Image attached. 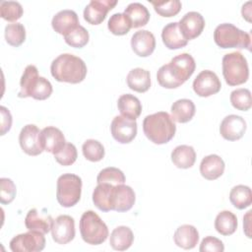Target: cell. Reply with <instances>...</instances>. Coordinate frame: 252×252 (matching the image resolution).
<instances>
[{
    "mask_svg": "<svg viewBox=\"0 0 252 252\" xmlns=\"http://www.w3.org/2000/svg\"><path fill=\"white\" fill-rule=\"evenodd\" d=\"M250 5H251V2L248 1L246 2L243 6H242V9H241V14H242V17L248 21V22H251V8H250Z\"/></svg>",
    "mask_w": 252,
    "mask_h": 252,
    "instance_id": "obj_48",
    "label": "cell"
},
{
    "mask_svg": "<svg viewBox=\"0 0 252 252\" xmlns=\"http://www.w3.org/2000/svg\"><path fill=\"white\" fill-rule=\"evenodd\" d=\"M40 144L43 151L50 154H57L66 144L62 131L54 126H47L40 131Z\"/></svg>",
    "mask_w": 252,
    "mask_h": 252,
    "instance_id": "obj_19",
    "label": "cell"
},
{
    "mask_svg": "<svg viewBox=\"0 0 252 252\" xmlns=\"http://www.w3.org/2000/svg\"><path fill=\"white\" fill-rule=\"evenodd\" d=\"M131 47L140 57L150 56L156 48V38L153 32L147 30L136 32L131 37Z\"/></svg>",
    "mask_w": 252,
    "mask_h": 252,
    "instance_id": "obj_20",
    "label": "cell"
},
{
    "mask_svg": "<svg viewBox=\"0 0 252 252\" xmlns=\"http://www.w3.org/2000/svg\"><path fill=\"white\" fill-rule=\"evenodd\" d=\"M5 39L8 44L18 47L26 39V29L23 24L14 23L5 27Z\"/></svg>",
    "mask_w": 252,
    "mask_h": 252,
    "instance_id": "obj_35",
    "label": "cell"
},
{
    "mask_svg": "<svg viewBox=\"0 0 252 252\" xmlns=\"http://www.w3.org/2000/svg\"><path fill=\"white\" fill-rule=\"evenodd\" d=\"M114 185L100 183L95 186L93 192V202L94 206L101 212L112 211V190Z\"/></svg>",
    "mask_w": 252,
    "mask_h": 252,
    "instance_id": "obj_30",
    "label": "cell"
},
{
    "mask_svg": "<svg viewBox=\"0 0 252 252\" xmlns=\"http://www.w3.org/2000/svg\"><path fill=\"white\" fill-rule=\"evenodd\" d=\"M222 75L228 86H239L249 78L248 63L244 55L238 51L230 52L222 57Z\"/></svg>",
    "mask_w": 252,
    "mask_h": 252,
    "instance_id": "obj_5",
    "label": "cell"
},
{
    "mask_svg": "<svg viewBox=\"0 0 252 252\" xmlns=\"http://www.w3.org/2000/svg\"><path fill=\"white\" fill-rule=\"evenodd\" d=\"M171 161L178 168H190L196 161V152L192 146H177L171 152Z\"/></svg>",
    "mask_w": 252,
    "mask_h": 252,
    "instance_id": "obj_27",
    "label": "cell"
},
{
    "mask_svg": "<svg viewBox=\"0 0 252 252\" xmlns=\"http://www.w3.org/2000/svg\"><path fill=\"white\" fill-rule=\"evenodd\" d=\"M137 122L122 115L115 116L110 124V132L115 141L120 144L131 143L137 135Z\"/></svg>",
    "mask_w": 252,
    "mask_h": 252,
    "instance_id": "obj_9",
    "label": "cell"
},
{
    "mask_svg": "<svg viewBox=\"0 0 252 252\" xmlns=\"http://www.w3.org/2000/svg\"><path fill=\"white\" fill-rule=\"evenodd\" d=\"M231 105L237 110L247 111L251 108V93L248 89L240 88L232 91L229 96Z\"/></svg>",
    "mask_w": 252,
    "mask_h": 252,
    "instance_id": "obj_37",
    "label": "cell"
},
{
    "mask_svg": "<svg viewBox=\"0 0 252 252\" xmlns=\"http://www.w3.org/2000/svg\"><path fill=\"white\" fill-rule=\"evenodd\" d=\"M116 4V0H92L84 10V19L91 25H99Z\"/></svg>",
    "mask_w": 252,
    "mask_h": 252,
    "instance_id": "obj_14",
    "label": "cell"
},
{
    "mask_svg": "<svg viewBox=\"0 0 252 252\" xmlns=\"http://www.w3.org/2000/svg\"><path fill=\"white\" fill-rule=\"evenodd\" d=\"M200 252H222L224 250V245L222 241L214 236H206L199 248Z\"/></svg>",
    "mask_w": 252,
    "mask_h": 252,
    "instance_id": "obj_45",
    "label": "cell"
},
{
    "mask_svg": "<svg viewBox=\"0 0 252 252\" xmlns=\"http://www.w3.org/2000/svg\"><path fill=\"white\" fill-rule=\"evenodd\" d=\"M80 232L83 240L91 245L102 244L108 237L105 222L94 211H86L80 220Z\"/></svg>",
    "mask_w": 252,
    "mask_h": 252,
    "instance_id": "obj_6",
    "label": "cell"
},
{
    "mask_svg": "<svg viewBox=\"0 0 252 252\" xmlns=\"http://www.w3.org/2000/svg\"><path fill=\"white\" fill-rule=\"evenodd\" d=\"M52 29L59 34L66 35L80 26L78 15L73 10H62L56 13L51 21Z\"/></svg>",
    "mask_w": 252,
    "mask_h": 252,
    "instance_id": "obj_21",
    "label": "cell"
},
{
    "mask_svg": "<svg viewBox=\"0 0 252 252\" xmlns=\"http://www.w3.org/2000/svg\"><path fill=\"white\" fill-rule=\"evenodd\" d=\"M247 125L243 117L230 114L225 116L220 126V133L221 137L227 141H236L243 137Z\"/></svg>",
    "mask_w": 252,
    "mask_h": 252,
    "instance_id": "obj_15",
    "label": "cell"
},
{
    "mask_svg": "<svg viewBox=\"0 0 252 252\" xmlns=\"http://www.w3.org/2000/svg\"><path fill=\"white\" fill-rule=\"evenodd\" d=\"M53 219L45 210L38 211L37 209H32L28 212L25 218V225L29 230H34L43 234L51 231L53 224Z\"/></svg>",
    "mask_w": 252,
    "mask_h": 252,
    "instance_id": "obj_18",
    "label": "cell"
},
{
    "mask_svg": "<svg viewBox=\"0 0 252 252\" xmlns=\"http://www.w3.org/2000/svg\"><path fill=\"white\" fill-rule=\"evenodd\" d=\"M64 39L68 45L75 48H82L89 42L90 35L89 32L80 25L74 31L64 35Z\"/></svg>",
    "mask_w": 252,
    "mask_h": 252,
    "instance_id": "obj_40",
    "label": "cell"
},
{
    "mask_svg": "<svg viewBox=\"0 0 252 252\" xmlns=\"http://www.w3.org/2000/svg\"><path fill=\"white\" fill-rule=\"evenodd\" d=\"M143 131L151 142L162 145L168 143L174 137L176 125L167 112L158 111L144 118Z\"/></svg>",
    "mask_w": 252,
    "mask_h": 252,
    "instance_id": "obj_2",
    "label": "cell"
},
{
    "mask_svg": "<svg viewBox=\"0 0 252 252\" xmlns=\"http://www.w3.org/2000/svg\"><path fill=\"white\" fill-rule=\"evenodd\" d=\"M224 161L218 155L206 156L200 163V173L207 180H215L220 177L224 171Z\"/></svg>",
    "mask_w": 252,
    "mask_h": 252,
    "instance_id": "obj_22",
    "label": "cell"
},
{
    "mask_svg": "<svg viewBox=\"0 0 252 252\" xmlns=\"http://www.w3.org/2000/svg\"><path fill=\"white\" fill-rule=\"evenodd\" d=\"M178 25L183 36L187 40H191L202 33L205 28V19L200 13L191 11L180 19Z\"/></svg>",
    "mask_w": 252,
    "mask_h": 252,
    "instance_id": "obj_16",
    "label": "cell"
},
{
    "mask_svg": "<svg viewBox=\"0 0 252 252\" xmlns=\"http://www.w3.org/2000/svg\"><path fill=\"white\" fill-rule=\"evenodd\" d=\"M154 6L155 11L161 17H173L176 16L182 7V4L179 0H170V1H162V2H151Z\"/></svg>",
    "mask_w": 252,
    "mask_h": 252,
    "instance_id": "obj_41",
    "label": "cell"
},
{
    "mask_svg": "<svg viewBox=\"0 0 252 252\" xmlns=\"http://www.w3.org/2000/svg\"><path fill=\"white\" fill-rule=\"evenodd\" d=\"M75 234V220L71 216L61 215L53 220L51 236L56 243L67 244L74 239Z\"/></svg>",
    "mask_w": 252,
    "mask_h": 252,
    "instance_id": "obj_12",
    "label": "cell"
},
{
    "mask_svg": "<svg viewBox=\"0 0 252 252\" xmlns=\"http://www.w3.org/2000/svg\"><path fill=\"white\" fill-rule=\"evenodd\" d=\"M1 112V135H5L12 126V115L9 109L5 106L0 107Z\"/></svg>",
    "mask_w": 252,
    "mask_h": 252,
    "instance_id": "obj_46",
    "label": "cell"
},
{
    "mask_svg": "<svg viewBox=\"0 0 252 252\" xmlns=\"http://www.w3.org/2000/svg\"><path fill=\"white\" fill-rule=\"evenodd\" d=\"M16 185L10 178L2 177L0 179V202L2 205L13 202L16 197Z\"/></svg>",
    "mask_w": 252,
    "mask_h": 252,
    "instance_id": "obj_44",
    "label": "cell"
},
{
    "mask_svg": "<svg viewBox=\"0 0 252 252\" xmlns=\"http://www.w3.org/2000/svg\"><path fill=\"white\" fill-rule=\"evenodd\" d=\"M56 199L64 208L75 206L81 199L82 178L73 173H65L58 177Z\"/></svg>",
    "mask_w": 252,
    "mask_h": 252,
    "instance_id": "obj_7",
    "label": "cell"
},
{
    "mask_svg": "<svg viewBox=\"0 0 252 252\" xmlns=\"http://www.w3.org/2000/svg\"><path fill=\"white\" fill-rule=\"evenodd\" d=\"M221 83L218 75L211 70H204L193 81L194 92L202 97H208L220 91Z\"/></svg>",
    "mask_w": 252,
    "mask_h": 252,
    "instance_id": "obj_11",
    "label": "cell"
},
{
    "mask_svg": "<svg viewBox=\"0 0 252 252\" xmlns=\"http://www.w3.org/2000/svg\"><path fill=\"white\" fill-rule=\"evenodd\" d=\"M128 87L137 93H146L151 87L150 72L143 68H134L126 77Z\"/></svg>",
    "mask_w": 252,
    "mask_h": 252,
    "instance_id": "obj_28",
    "label": "cell"
},
{
    "mask_svg": "<svg viewBox=\"0 0 252 252\" xmlns=\"http://www.w3.org/2000/svg\"><path fill=\"white\" fill-rule=\"evenodd\" d=\"M125 180L126 178L123 171L113 166H109L101 169L96 177L97 184L107 183L111 185H118V184H124Z\"/></svg>",
    "mask_w": 252,
    "mask_h": 252,
    "instance_id": "obj_38",
    "label": "cell"
},
{
    "mask_svg": "<svg viewBox=\"0 0 252 252\" xmlns=\"http://www.w3.org/2000/svg\"><path fill=\"white\" fill-rule=\"evenodd\" d=\"M50 72L58 82L79 84L85 80L88 69L80 57L71 53H63L51 62Z\"/></svg>",
    "mask_w": 252,
    "mask_h": 252,
    "instance_id": "obj_1",
    "label": "cell"
},
{
    "mask_svg": "<svg viewBox=\"0 0 252 252\" xmlns=\"http://www.w3.org/2000/svg\"><path fill=\"white\" fill-rule=\"evenodd\" d=\"M216 230L224 236L231 235L237 228V218L230 211H221L215 220Z\"/></svg>",
    "mask_w": 252,
    "mask_h": 252,
    "instance_id": "obj_32",
    "label": "cell"
},
{
    "mask_svg": "<svg viewBox=\"0 0 252 252\" xmlns=\"http://www.w3.org/2000/svg\"><path fill=\"white\" fill-rule=\"evenodd\" d=\"M196 107L194 102L188 98H180L171 105V117L178 123L189 122L195 115Z\"/></svg>",
    "mask_w": 252,
    "mask_h": 252,
    "instance_id": "obj_29",
    "label": "cell"
},
{
    "mask_svg": "<svg viewBox=\"0 0 252 252\" xmlns=\"http://www.w3.org/2000/svg\"><path fill=\"white\" fill-rule=\"evenodd\" d=\"M136 201V195L134 190L124 184L114 185L112 190V211L119 213L127 212L134 206Z\"/></svg>",
    "mask_w": 252,
    "mask_h": 252,
    "instance_id": "obj_17",
    "label": "cell"
},
{
    "mask_svg": "<svg viewBox=\"0 0 252 252\" xmlns=\"http://www.w3.org/2000/svg\"><path fill=\"white\" fill-rule=\"evenodd\" d=\"M82 152L86 159L93 162L101 160L105 154L103 145L94 139H89L85 141L82 146Z\"/></svg>",
    "mask_w": 252,
    "mask_h": 252,
    "instance_id": "obj_36",
    "label": "cell"
},
{
    "mask_svg": "<svg viewBox=\"0 0 252 252\" xmlns=\"http://www.w3.org/2000/svg\"><path fill=\"white\" fill-rule=\"evenodd\" d=\"M134 241V234L130 227L120 225L115 227L110 233L109 244L112 249L125 251L131 247Z\"/></svg>",
    "mask_w": 252,
    "mask_h": 252,
    "instance_id": "obj_26",
    "label": "cell"
},
{
    "mask_svg": "<svg viewBox=\"0 0 252 252\" xmlns=\"http://www.w3.org/2000/svg\"><path fill=\"white\" fill-rule=\"evenodd\" d=\"M161 39L168 49H178L187 45L188 40L180 32L177 22L165 25L161 31Z\"/></svg>",
    "mask_w": 252,
    "mask_h": 252,
    "instance_id": "obj_24",
    "label": "cell"
},
{
    "mask_svg": "<svg viewBox=\"0 0 252 252\" xmlns=\"http://www.w3.org/2000/svg\"><path fill=\"white\" fill-rule=\"evenodd\" d=\"M77 158V149L72 143H66L64 147L57 154L54 155L55 160L63 166H69L73 164L76 161Z\"/></svg>",
    "mask_w": 252,
    "mask_h": 252,
    "instance_id": "obj_42",
    "label": "cell"
},
{
    "mask_svg": "<svg viewBox=\"0 0 252 252\" xmlns=\"http://www.w3.org/2000/svg\"><path fill=\"white\" fill-rule=\"evenodd\" d=\"M172 75L181 84H184L194 73L196 63L189 53H181L173 57L168 63Z\"/></svg>",
    "mask_w": 252,
    "mask_h": 252,
    "instance_id": "obj_13",
    "label": "cell"
},
{
    "mask_svg": "<svg viewBox=\"0 0 252 252\" xmlns=\"http://www.w3.org/2000/svg\"><path fill=\"white\" fill-rule=\"evenodd\" d=\"M229 201L234 208L243 210L249 207L252 203V193L250 187L246 185H236L229 192Z\"/></svg>",
    "mask_w": 252,
    "mask_h": 252,
    "instance_id": "obj_33",
    "label": "cell"
},
{
    "mask_svg": "<svg viewBox=\"0 0 252 252\" xmlns=\"http://www.w3.org/2000/svg\"><path fill=\"white\" fill-rule=\"evenodd\" d=\"M157 80L158 84L165 89H176L183 85L179 81H177L175 77L172 75L168 64H164L161 67H159L157 73Z\"/></svg>",
    "mask_w": 252,
    "mask_h": 252,
    "instance_id": "obj_43",
    "label": "cell"
},
{
    "mask_svg": "<svg viewBox=\"0 0 252 252\" xmlns=\"http://www.w3.org/2000/svg\"><path fill=\"white\" fill-rule=\"evenodd\" d=\"M174 243L182 249H193L199 241V232L194 225L182 224L173 234Z\"/></svg>",
    "mask_w": 252,
    "mask_h": 252,
    "instance_id": "obj_23",
    "label": "cell"
},
{
    "mask_svg": "<svg viewBox=\"0 0 252 252\" xmlns=\"http://www.w3.org/2000/svg\"><path fill=\"white\" fill-rule=\"evenodd\" d=\"M214 40L220 48L251 49L250 34L229 23L219 25L214 32Z\"/></svg>",
    "mask_w": 252,
    "mask_h": 252,
    "instance_id": "obj_4",
    "label": "cell"
},
{
    "mask_svg": "<svg viewBox=\"0 0 252 252\" xmlns=\"http://www.w3.org/2000/svg\"><path fill=\"white\" fill-rule=\"evenodd\" d=\"M117 107L122 116L132 120H136L142 112L140 99L131 94L120 95L117 100Z\"/></svg>",
    "mask_w": 252,
    "mask_h": 252,
    "instance_id": "obj_25",
    "label": "cell"
},
{
    "mask_svg": "<svg viewBox=\"0 0 252 252\" xmlns=\"http://www.w3.org/2000/svg\"><path fill=\"white\" fill-rule=\"evenodd\" d=\"M1 17L8 22H16L23 16L22 5L17 1H2L0 4Z\"/></svg>",
    "mask_w": 252,
    "mask_h": 252,
    "instance_id": "obj_39",
    "label": "cell"
},
{
    "mask_svg": "<svg viewBox=\"0 0 252 252\" xmlns=\"http://www.w3.org/2000/svg\"><path fill=\"white\" fill-rule=\"evenodd\" d=\"M40 131L34 124H27L22 128L19 135V143L24 153L35 157L43 152L39 138Z\"/></svg>",
    "mask_w": 252,
    "mask_h": 252,
    "instance_id": "obj_10",
    "label": "cell"
},
{
    "mask_svg": "<svg viewBox=\"0 0 252 252\" xmlns=\"http://www.w3.org/2000/svg\"><path fill=\"white\" fill-rule=\"evenodd\" d=\"M252 211H248L247 214L244 216L243 218V225H244V232L246 234V236L248 238H251V234H250V216H251Z\"/></svg>",
    "mask_w": 252,
    "mask_h": 252,
    "instance_id": "obj_47",
    "label": "cell"
},
{
    "mask_svg": "<svg viewBox=\"0 0 252 252\" xmlns=\"http://www.w3.org/2000/svg\"><path fill=\"white\" fill-rule=\"evenodd\" d=\"M44 247V234L34 230L18 234L10 241V249L13 252H39Z\"/></svg>",
    "mask_w": 252,
    "mask_h": 252,
    "instance_id": "obj_8",
    "label": "cell"
},
{
    "mask_svg": "<svg viewBox=\"0 0 252 252\" xmlns=\"http://www.w3.org/2000/svg\"><path fill=\"white\" fill-rule=\"evenodd\" d=\"M124 14L128 17L132 28L135 29L146 26L151 16L148 8L139 2L130 3L125 8Z\"/></svg>",
    "mask_w": 252,
    "mask_h": 252,
    "instance_id": "obj_31",
    "label": "cell"
},
{
    "mask_svg": "<svg viewBox=\"0 0 252 252\" xmlns=\"http://www.w3.org/2000/svg\"><path fill=\"white\" fill-rule=\"evenodd\" d=\"M19 97H32L44 100L52 94V85L44 77L38 76V70L34 65H28L21 77Z\"/></svg>",
    "mask_w": 252,
    "mask_h": 252,
    "instance_id": "obj_3",
    "label": "cell"
},
{
    "mask_svg": "<svg viewBox=\"0 0 252 252\" xmlns=\"http://www.w3.org/2000/svg\"><path fill=\"white\" fill-rule=\"evenodd\" d=\"M107 28L109 32L115 35H124L129 32L132 26L128 17L124 13H115L110 16Z\"/></svg>",
    "mask_w": 252,
    "mask_h": 252,
    "instance_id": "obj_34",
    "label": "cell"
}]
</instances>
